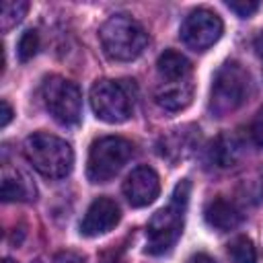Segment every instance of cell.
<instances>
[{"label": "cell", "mask_w": 263, "mask_h": 263, "mask_svg": "<svg viewBox=\"0 0 263 263\" xmlns=\"http://www.w3.org/2000/svg\"><path fill=\"white\" fill-rule=\"evenodd\" d=\"M189 191L191 185L187 179H183L181 183L175 185L171 203L162 210H158L146 228V236H148V247L146 251L152 255H162L166 253L179 238L181 230H183V220H185V210L189 203Z\"/></svg>", "instance_id": "obj_1"}, {"label": "cell", "mask_w": 263, "mask_h": 263, "mask_svg": "<svg viewBox=\"0 0 263 263\" xmlns=\"http://www.w3.org/2000/svg\"><path fill=\"white\" fill-rule=\"evenodd\" d=\"M99 39L105 55L115 62H132L148 45L146 29L127 14L109 16L99 29Z\"/></svg>", "instance_id": "obj_2"}, {"label": "cell", "mask_w": 263, "mask_h": 263, "mask_svg": "<svg viewBox=\"0 0 263 263\" xmlns=\"http://www.w3.org/2000/svg\"><path fill=\"white\" fill-rule=\"evenodd\" d=\"M23 150L31 166L47 179H64L70 175L74 166L72 146L53 134H45V132L31 134L25 140Z\"/></svg>", "instance_id": "obj_3"}, {"label": "cell", "mask_w": 263, "mask_h": 263, "mask_svg": "<svg viewBox=\"0 0 263 263\" xmlns=\"http://www.w3.org/2000/svg\"><path fill=\"white\" fill-rule=\"evenodd\" d=\"M136 97H138V88L134 80L105 78L92 84L90 107L101 121L121 123L132 117L134 107H136Z\"/></svg>", "instance_id": "obj_4"}, {"label": "cell", "mask_w": 263, "mask_h": 263, "mask_svg": "<svg viewBox=\"0 0 263 263\" xmlns=\"http://www.w3.org/2000/svg\"><path fill=\"white\" fill-rule=\"evenodd\" d=\"M251 92V76L238 62H226L214 76L210 111L216 117H224L236 111Z\"/></svg>", "instance_id": "obj_5"}, {"label": "cell", "mask_w": 263, "mask_h": 263, "mask_svg": "<svg viewBox=\"0 0 263 263\" xmlns=\"http://www.w3.org/2000/svg\"><path fill=\"white\" fill-rule=\"evenodd\" d=\"M134 146L125 138L119 136H103L90 144L88 160H86V177L90 183H107L111 181L123 164L132 158Z\"/></svg>", "instance_id": "obj_6"}, {"label": "cell", "mask_w": 263, "mask_h": 263, "mask_svg": "<svg viewBox=\"0 0 263 263\" xmlns=\"http://www.w3.org/2000/svg\"><path fill=\"white\" fill-rule=\"evenodd\" d=\"M41 97H43L45 109L60 125L72 127V125L80 123L82 95L74 82H70L62 76H49L41 84Z\"/></svg>", "instance_id": "obj_7"}, {"label": "cell", "mask_w": 263, "mask_h": 263, "mask_svg": "<svg viewBox=\"0 0 263 263\" xmlns=\"http://www.w3.org/2000/svg\"><path fill=\"white\" fill-rule=\"evenodd\" d=\"M222 31H224L222 18L216 12L208 8H197L189 12L181 23L179 37L187 47L195 51H205L222 37Z\"/></svg>", "instance_id": "obj_8"}, {"label": "cell", "mask_w": 263, "mask_h": 263, "mask_svg": "<svg viewBox=\"0 0 263 263\" xmlns=\"http://www.w3.org/2000/svg\"><path fill=\"white\" fill-rule=\"evenodd\" d=\"M160 193V179L150 166H136L123 181V195L134 208L150 205Z\"/></svg>", "instance_id": "obj_9"}, {"label": "cell", "mask_w": 263, "mask_h": 263, "mask_svg": "<svg viewBox=\"0 0 263 263\" xmlns=\"http://www.w3.org/2000/svg\"><path fill=\"white\" fill-rule=\"evenodd\" d=\"M119 218H121V212H119V205L113 199L97 197L88 205V210H86V214H84V218L80 222V232L84 236L105 234V232H109L111 228L117 226Z\"/></svg>", "instance_id": "obj_10"}, {"label": "cell", "mask_w": 263, "mask_h": 263, "mask_svg": "<svg viewBox=\"0 0 263 263\" xmlns=\"http://www.w3.org/2000/svg\"><path fill=\"white\" fill-rule=\"evenodd\" d=\"M154 99H156L158 107H162L164 111H181L193 99V82H191V78L160 80L154 90Z\"/></svg>", "instance_id": "obj_11"}, {"label": "cell", "mask_w": 263, "mask_h": 263, "mask_svg": "<svg viewBox=\"0 0 263 263\" xmlns=\"http://www.w3.org/2000/svg\"><path fill=\"white\" fill-rule=\"evenodd\" d=\"M203 218H205L210 228L220 230V232L234 230L242 220V216L236 210V205L232 201H228V199H222V197H216V199L208 201V205L203 210Z\"/></svg>", "instance_id": "obj_12"}, {"label": "cell", "mask_w": 263, "mask_h": 263, "mask_svg": "<svg viewBox=\"0 0 263 263\" xmlns=\"http://www.w3.org/2000/svg\"><path fill=\"white\" fill-rule=\"evenodd\" d=\"M0 195L4 201H31L35 199V185L21 171L4 166Z\"/></svg>", "instance_id": "obj_13"}, {"label": "cell", "mask_w": 263, "mask_h": 263, "mask_svg": "<svg viewBox=\"0 0 263 263\" xmlns=\"http://www.w3.org/2000/svg\"><path fill=\"white\" fill-rule=\"evenodd\" d=\"M156 70H158V78L160 80H187L191 78V64L189 60L173 49H166L164 53H160L158 62H156Z\"/></svg>", "instance_id": "obj_14"}, {"label": "cell", "mask_w": 263, "mask_h": 263, "mask_svg": "<svg viewBox=\"0 0 263 263\" xmlns=\"http://www.w3.org/2000/svg\"><path fill=\"white\" fill-rule=\"evenodd\" d=\"M228 257L232 263H257V249L249 236L240 234L228 242Z\"/></svg>", "instance_id": "obj_15"}, {"label": "cell", "mask_w": 263, "mask_h": 263, "mask_svg": "<svg viewBox=\"0 0 263 263\" xmlns=\"http://www.w3.org/2000/svg\"><path fill=\"white\" fill-rule=\"evenodd\" d=\"M29 10V2L25 0H4L2 8H0V29L2 31H10L12 27H16L23 16Z\"/></svg>", "instance_id": "obj_16"}, {"label": "cell", "mask_w": 263, "mask_h": 263, "mask_svg": "<svg viewBox=\"0 0 263 263\" xmlns=\"http://www.w3.org/2000/svg\"><path fill=\"white\" fill-rule=\"evenodd\" d=\"M37 49H39V35H37V31H33V29L25 31L21 35V39H18V45H16L18 60L21 62H29L37 53Z\"/></svg>", "instance_id": "obj_17"}, {"label": "cell", "mask_w": 263, "mask_h": 263, "mask_svg": "<svg viewBox=\"0 0 263 263\" xmlns=\"http://www.w3.org/2000/svg\"><path fill=\"white\" fill-rule=\"evenodd\" d=\"M226 6H228L234 14H238L240 18H247V16H251L253 12H257L259 2H257V0H228Z\"/></svg>", "instance_id": "obj_18"}, {"label": "cell", "mask_w": 263, "mask_h": 263, "mask_svg": "<svg viewBox=\"0 0 263 263\" xmlns=\"http://www.w3.org/2000/svg\"><path fill=\"white\" fill-rule=\"evenodd\" d=\"M251 138L257 146H263V107L257 111V115L251 123Z\"/></svg>", "instance_id": "obj_19"}, {"label": "cell", "mask_w": 263, "mask_h": 263, "mask_svg": "<svg viewBox=\"0 0 263 263\" xmlns=\"http://www.w3.org/2000/svg\"><path fill=\"white\" fill-rule=\"evenodd\" d=\"M53 263H86V259L78 251H60L53 257Z\"/></svg>", "instance_id": "obj_20"}, {"label": "cell", "mask_w": 263, "mask_h": 263, "mask_svg": "<svg viewBox=\"0 0 263 263\" xmlns=\"http://www.w3.org/2000/svg\"><path fill=\"white\" fill-rule=\"evenodd\" d=\"M10 119H12V107L8 105L6 99H2V119H0V125L6 127L10 123Z\"/></svg>", "instance_id": "obj_21"}, {"label": "cell", "mask_w": 263, "mask_h": 263, "mask_svg": "<svg viewBox=\"0 0 263 263\" xmlns=\"http://www.w3.org/2000/svg\"><path fill=\"white\" fill-rule=\"evenodd\" d=\"M189 263H216L212 257H208L205 253H197V255H193L191 259H189Z\"/></svg>", "instance_id": "obj_22"}, {"label": "cell", "mask_w": 263, "mask_h": 263, "mask_svg": "<svg viewBox=\"0 0 263 263\" xmlns=\"http://www.w3.org/2000/svg\"><path fill=\"white\" fill-rule=\"evenodd\" d=\"M255 49H257V53L259 55H263V31L257 35V39H255Z\"/></svg>", "instance_id": "obj_23"}, {"label": "cell", "mask_w": 263, "mask_h": 263, "mask_svg": "<svg viewBox=\"0 0 263 263\" xmlns=\"http://www.w3.org/2000/svg\"><path fill=\"white\" fill-rule=\"evenodd\" d=\"M2 263H14V261H12V259H4Z\"/></svg>", "instance_id": "obj_24"}, {"label": "cell", "mask_w": 263, "mask_h": 263, "mask_svg": "<svg viewBox=\"0 0 263 263\" xmlns=\"http://www.w3.org/2000/svg\"><path fill=\"white\" fill-rule=\"evenodd\" d=\"M35 263H39V261H35Z\"/></svg>", "instance_id": "obj_25"}]
</instances>
